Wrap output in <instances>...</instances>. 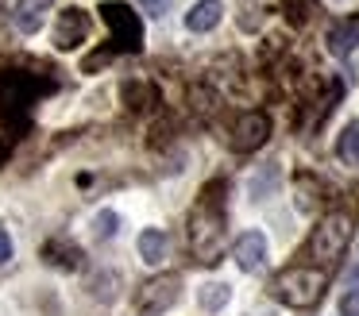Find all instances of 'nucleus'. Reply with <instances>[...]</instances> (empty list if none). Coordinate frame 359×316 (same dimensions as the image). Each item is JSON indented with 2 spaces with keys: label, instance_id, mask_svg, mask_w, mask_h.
I'll return each instance as SVG.
<instances>
[{
  "label": "nucleus",
  "instance_id": "423d86ee",
  "mask_svg": "<svg viewBox=\"0 0 359 316\" xmlns=\"http://www.w3.org/2000/svg\"><path fill=\"white\" fill-rule=\"evenodd\" d=\"M178 293H182V277L178 274H158V277H151V282L140 289L135 308H140V316H163L166 308H174Z\"/></svg>",
  "mask_w": 359,
  "mask_h": 316
},
{
  "label": "nucleus",
  "instance_id": "412c9836",
  "mask_svg": "<svg viewBox=\"0 0 359 316\" xmlns=\"http://www.w3.org/2000/svg\"><path fill=\"white\" fill-rule=\"evenodd\" d=\"M12 259V235L4 228H0V266H4V262Z\"/></svg>",
  "mask_w": 359,
  "mask_h": 316
},
{
  "label": "nucleus",
  "instance_id": "4468645a",
  "mask_svg": "<svg viewBox=\"0 0 359 316\" xmlns=\"http://www.w3.org/2000/svg\"><path fill=\"white\" fill-rule=\"evenodd\" d=\"M336 154H340L348 166H359V123H348L336 139Z\"/></svg>",
  "mask_w": 359,
  "mask_h": 316
},
{
  "label": "nucleus",
  "instance_id": "7ed1b4c3",
  "mask_svg": "<svg viewBox=\"0 0 359 316\" xmlns=\"http://www.w3.org/2000/svg\"><path fill=\"white\" fill-rule=\"evenodd\" d=\"M325 285H328L325 270H317V266H290V270H282V274L271 282V293L282 301V305H290V308H309V305L320 301Z\"/></svg>",
  "mask_w": 359,
  "mask_h": 316
},
{
  "label": "nucleus",
  "instance_id": "2eb2a0df",
  "mask_svg": "<svg viewBox=\"0 0 359 316\" xmlns=\"http://www.w3.org/2000/svg\"><path fill=\"white\" fill-rule=\"evenodd\" d=\"M228 297H232V289H228L224 282H209V285H201V293H197V301H201L205 312H217V308H224Z\"/></svg>",
  "mask_w": 359,
  "mask_h": 316
},
{
  "label": "nucleus",
  "instance_id": "4be33fe9",
  "mask_svg": "<svg viewBox=\"0 0 359 316\" xmlns=\"http://www.w3.org/2000/svg\"><path fill=\"white\" fill-rule=\"evenodd\" d=\"M348 282H351V285H359V266H351V270H348Z\"/></svg>",
  "mask_w": 359,
  "mask_h": 316
},
{
  "label": "nucleus",
  "instance_id": "9b49d317",
  "mask_svg": "<svg viewBox=\"0 0 359 316\" xmlns=\"http://www.w3.org/2000/svg\"><path fill=\"white\" fill-rule=\"evenodd\" d=\"M220 15H224V4H220V0H197L186 15V27L189 31H212L220 23Z\"/></svg>",
  "mask_w": 359,
  "mask_h": 316
},
{
  "label": "nucleus",
  "instance_id": "f8f14e48",
  "mask_svg": "<svg viewBox=\"0 0 359 316\" xmlns=\"http://www.w3.org/2000/svg\"><path fill=\"white\" fill-rule=\"evenodd\" d=\"M355 43H359V23H336L332 31H328V50L336 54V58H348L351 50H355Z\"/></svg>",
  "mask_w": 359,
  "mask_h": 316
},
{
  "label": "nucleus",
  "instance_id": "f3484780",
  "mask_svg": "<svg viewBox=\"0 0 359 316\" xmlns=\"http://www.w3.org/2000/svg\"><path fill=\"white\" fill-rule=\"evenodd\" d=\"M116 224H120V216L112 212V208H104V212H97V220H93V235L97 239H112L116 235Z\"/></svg>",
  "mask_w": 359,
  "mask_h": 316
},
{
  "label": "nucleus",
  "instance_id": "6ab92c4d",
  "mask_svg": "<svg viewBox=\"0 0 359 316\" xmlns=\"http://www.w3.org/2000/svg\"><path fill=\"white\" fill-rule=\"evenodd\" d=\"M340 316H359V289H348L340 297Z\"/></svg>",
  "mask_w": 359,
  "mask_h": 316
},
{
  "label": "nucleus",
  "instance_id": "f257e3e1",
  "mask_svg": "<svg viewBox=\"0 0 359 316\" xmlns=\"http://www.w3.org/2000/svg\"><path fill=\"white\" fill-rule=\"evenodd\" d=\"M50 92V81L27 74V69H8L0 74V162L12 154L16 139L24 135L32 108L39 104V97Z\"/></svg>",
  "mask_w": 359,
  "mask_h": 316
},
{
  "label": "nucleus",
  "instance_id": "aec40b11",
  "mask_svg": "<svg viewBox=\"0 0 359 316\" xmlns=\"http://www.w3.org/2000/svg\"><path fill=\"white\" fill-rule=\"evenodd\" d=\"M140 8H143V12H151V15H163L166 8H170V0H140Z\"/></svg>",
  "mask_w": 359,
  "mask_h": 316
},
{
  "label": "nucleus",
  "instance_id": "f03ea898",
  "mask_svg": "<svg viewBox=\"0 0 359 316\" xmlns=\"http://www.w3.org/2000/svg\"><path fill=\"white\" fill-rule=\"evenodd\" d=\"M224 185H209L197 200V208L189 212V251L197 254V262H217L220 243H224V205H220Z\"/></svg>",
  "mask_w": 359,
  "mask_h": 316
},
{
  "label": "nucleus",
  "instance_id": "39448f33",
  "mask_svg": "<svg viewBox=\"0 0 359 316\" xmlns=\"http://www.w3.org/2000/svg\"><path fill=\"white\" fill-rule=\"evenodd\" d=\"M101 15H104V23H109V31H112L116 50L135 54L143 46V23H140V15H135L128 4H120V0H104Z\"/></svg>",
  "mask_w": 359,
  "mask_h": 316
},
{
  "label": "nucleus",
  "instance_id": "6e6552de",
  "mask_svg": "<svg viewBox=\"0 0 359 316\" xmlns=\"http://www.w3.org/2000/svg\"><path fill=\"white\" fill-rule=\"evenodd\" d=\"M236 266L243 270V274H255V270H263L266 262V235L263 231H243L240 239H236Z\"/></svg>",
  "mask_w": 359,
  "mask_h": 316
},
{
  "label": "nucleus",
  "instance_id": "1a4fd4ad",
  "mask_svg": "<svg viewBox=\"0 0 359 316\" xmlns=\"http://www.w3.org/2000/svg\"><path fill=\"white\" fill-rule=\"evenodd\" d=\"M86 31H89L86 12H81V8H62V12H58V27H55V46L58 50H74V46L86 39Z\"/></svg>",
  "mask_w": 359,
  "mask_h": 316
},
{
  "label": "nucleus",
  "instance_id": "0eeeda50",
  "mask_svg": "<svg viewBox=\"0 0 359 316\" xmlns=\"http://www.w3.org/2000/svg\"><path fill=\"white\" fill-rule=\"evenodd\" d=\"M271 135V120L266 112H243L232 128V151H259Z\"/></svg>",
  "mask_w": 359,
  "mask_h": 316
},
{
  "label": "nucleus",
  "instance_id": "a211bd4d",
  "mask_svg": "<svg viewBox=\"0 0 359 316\" xmlns=\"http://www.w3.org/2000/svg\"><path fill=\"white\" fill-rule=\"evenodd\" d=\"M286 8H290V15H294V23H305L313 12V0H286Z\"/></svg>",
  "mask_w": 359,
  "mask_h": 316
},
{
  "label": "nucleus",
  "instance_id": "ddd939ff",
  "mask_svg": "<svg viewBox=\"0 0 359 316\" xmlns=\"http://www.w3.org/2000/svg\"><path fill=\"white\" fill-rule=\"evenodd\" d=\"M140 259L147 262V266H158V262L166 259V231L163 228H147L140 235Z\"/></svg>",
  "mask_w": 359,
  "mask_h": 316
},
{
  "label": "nucleus",
  "instance_id": "5701e85b",
  "mask_svg": "<svg viewBox=\"0 0 359 316\" xmlns=\"http://www.w3.org/2000/svg\"><path fill=\"white\" fill-rule=\"evenodd\" d=\"M259 316H278V312H259Z\"/></svg>",
  "mask_w": 359,
  "mask_h": 316
},
{
  "label": "nucleus",
  "instance_id": "9d476101",
  "mask_svg": "<svg viewBox=\"0 0 359 316\" xmlns=\"http://www.w3.org/2000/svg\"><path fill=\"white\" fill-rule=\"evenodd\" d=\"M50 4H55V0H16V27L24 31V35H35V31L43 27V20H47Z\"/></svg>",
  "mask_w": 359,
  "mask_h": 316
},
{
  "label": "nucleus",
  "instance_id": "20e7f679",
  "mask_svg": "<svg viewBox=\"0 0 359 316\" xmlns=\"http://www.w3.org/2000/svg\"><path fill=\"white\" fill-rule=\"evenodd\" d=\"M348 239H351V220L344 212H328L325 220L313 228L309 254L317 262H336L344 254V247H348Z\"/></svg>",
  "mask_w": 359,
  "mask_h": 316
},
{
  "label": "nucleus",
  "instance_id": "dca6fc26",
  "mask_svg": "<svg viewBox=\"0 0 359 316\" xmlns=\"http://www.w3.org/2000/svg\"><path fill=\"white\" fill-rule=\"evenodd\" d=\"M274 185H278V166H274V162H266V166L251 177V200H266Z\"/></svg>",
  "mask_w": 359,
  "mask_h": 316
}]
</instances>
